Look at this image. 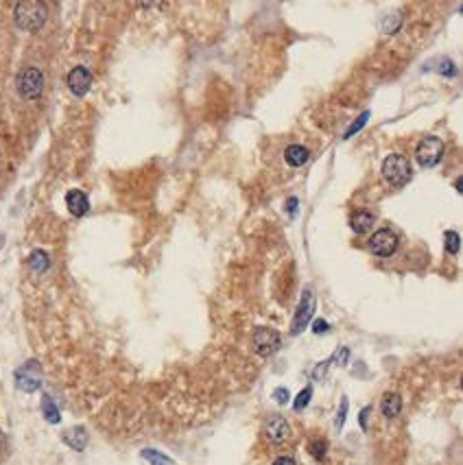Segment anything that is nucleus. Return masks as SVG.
Wrapping results in <instances>:
<instances>
[{
	"label": "nucleus",
	"mask_w": 463,
	"mask_h": 465,
	"mask_svg": "<svg viewBox=\"0 0 463 465\" xmlns=\"http://www.w3.org/2000/svg\"><path fill=\"white\" fill-rule=\"evenodd\" d=\"M48 18V7L40 0H27V3H18L14 9V20L18 24V29L35 33L44 27V22Z\"/></svg>",
	"instance_id": "obj_1"
},
{
	"label": "nucleus",
	"mask_w": 463,
	"mask_h": 465,
	"mask_svg": "<svg viewBox=\"0 0 463 465\" xmlns=\"http://www.w3.org/2000/svg\"><path fill=\"white\" fill-rule=\"evenodd\" d=\"M382 177L384 182L395 186V188H402L409 179H411V164L404 155L400 153H391L384 158L382 162Z\"/></svg>",
	"instance_id": "obj_2"
},
{
	"label": "nucleus",
	"mask_w": 463,
	"mask_h": 465,
	"mask_svg": "<svg viewBox=\"0 0 463 465\" xmlns=\"http://www.w3.org/2000/svg\"><path fill=\"white\" fill-rule=\"evenodd\" d=\"M42 90H44V74H42L40 68L29 66V68L20 70V74H18V92H20L22 99L33 101V99H37L42 94Z\"/></svg>",
	"instance_id": "obj_3"
},
{
	"label": "nucleus",
	"mask_w": 463,
	"mask_h": 465,
	"mask_svg": "<svg viewBox=\"0 0 463 465\" xmlns=\"http://www.w3.org/2000/svg\"><path fill=\"white\" fill-rule=\"evenodd\" d=\"M415 158L424 169H433V166H437L444 158V142L435 136L422 138L418 149H415Z\"/></svg>",
	"instance_id": "obj_4"
},
{
	"label": "nucleus",
	"mask_w": 463,
	"mask_h": 465,
	"mask_svg": "<svg viewBox=\"0 0 463 465\" xmlns=\"http://www.w3.org/2000/svg\"><path fill=\"white\" fill-rule=\"evenodd\" d=\"M251 345H254V352L258 356H271L280 350L282 337L274 328H256L254 337H251Z\"/></svg>",
	"instance_id": "obj_5"
},
{
	"label": "nucleus",
	"mask_w": 463,
	"mask_h": 465,
	"mask_svg": "<svg viewBox=\"0 0 463 465\" xmlns=\"http://www.w3.org/2000/svg\"><path fill=\"white\" fill-rule=\"evenodd\" d=\"M16 386L24 393H33L42 386V367L37 360H29L16 369Z\"/></svg>",
	"instance_id": "obj_6"
},
{
	"label": "nucleus",
	"mask_w": 463,
	"mask_h": 465,
	"mask_svg": "<svg viewBox=\"0 0 463 465\" xmlns=\"http://www.w3.org/2000/svg\"><path fill=\"white\" fill-rule=\"evenodd\" d=\"M313 313H315V295H313L311 289H306L304 295H302V300H300L298 313H295V317H293L291 334H300L308 324H311Z\"/></svg>",
	"instance_id": "obj_7"
},
{
	"label": "nucleus",
	"mask_w": 463,
	"mask_h": 465,
	"mask_svg": "<svg viewBox=\"0 0 463 465\" xmlns=\"http://www.w3.org/2000/svg\"><path fill=\"white\" fill-rule=\"evenodd\" d=\"M369 249L374 256L391 258L398 251V236L391 229H378L376 234L369 238Z\"/></svg>",
	"instance_id": "obj_8"
},
{
	"label": "nucleus",
	"mask_w": 463,
	"mask_h": 465,
	"mask_svg": "<svg viewBox=\"0 0 463 465\" xmlns=\"http://www.w3.org/2000/svg\"><path fill=\"white\" fill-rule=\"evenodd\" d=\"M265 435L271 444H285L291 437V424L282 415H274L265 424Z\"/></svg>",
	"instance_id": "obj_9"
},
{
	"label": "nucleus",
	"mask_w": 463,
	"mask_h": 465,
	"mask_svg": "<svg viewBox=\"0 0 463 465\" xmlns=\"http://www.w3.org/2000/svg\"><path fill=\"white\" fill-rule=\"evenodd\" d=\"M92 85V72L85 66H76L68 72V87L74 96H85Z\"/></svg>",
	"instance_id": "obj_10"
},
{
	"label": "nucleus",
	"mask_w": 463,
	"mask_h": 465,
	"mask_svg": "<svg viewBox=\"0 0 463 465\" xmlns=\"http://www.w3.org/2000/svg\"><path fill=\"white\" fill-rule=\"evenodd\" d=\"M66 205H68V210H70L72 216H83L90 210V201H88V197L83 195L81 190H68Z\"/></svg>",
	"instance_id": "obj_11"
},
{
	"label": "nucleus",
	"mask_w": 463,
	"mask_h": 465,
	"mask_svg": "<svg viewBox=\"0 0 463 465\" xmlns=\"http://www.w3.org/2000/svg\"><path fill=\"white\" fill-rule=\"evenodd\" d=\"M308 158H311V153H308V149L302 147V145H291L285 151V162L289 166H293V169H298V166H304L308 162Z\"/></svg>",
	"instance_id": "obj_12"
},
{
	"label": "nucleus",
	"mask_w": 463,
	"mask_h": 465,
	"mask_svg": "<svg viewBox=\"0 0 463 465\" xmlns=\"http://www.w3.org/2000/svg\"><path fill=\"white\" fill-rule=\"evenodd\" d=\"M380 411H382V415L389 417V420L398 417V415H400V411H402V397L398 393H387L382 397V402H380Z\"/></svg>",
	"instance_id": "obj_13"
},
{
	"label": "nucleus",
	"mask_w": 463,
	"mask_h": 465,
	"mask_svg": "<svg viewBox=\"0 0 463 465\" xmlns=\"http://www.w3.org/2000/svg\"><path fill=\"white\" fill-rule=\"evenodd\" d=\"M63 442H66L72 450L81 452L88 446V433H85V428H81V426H76V428H70L63 433Z\"/></svg>",
	"instance_id": "obj_14"
},
{
	"label": "nucleus",
	"mask_w": 463,
	"mask_h": 465,
	"mask_svg": "<svg viewBox=\"0 0 463 465\" xmlns=\"http://www.w3.org/2000/svg\"><path fill=\"white\" fill-rule=\"evenodd\" d=\"M374 214L371 212H367V210H358L356 214H352V218H350V227L356 231V234H365V231L374 225Z\"/></svg>",
	"instance_id": "obj_15"
},
{
	"label": "nucleus",
	"mask_w": 463,
	"mask_h": 465,
	"mask_svg": "<svg viewBox=\"0 0 463 465\" xmlns=\"http://www.w3.org/2000/svg\"><path fill=\"white\" fill-rule=\"evenodd\" d=\"M29 265H31V269H33V273H44V271L50 267L48 254H46V251H42V249L33 251V254H31V258H29Z\"/></svg>",
	"instance_id": "obj_16"
},
{
	"label": "nucleus",
	"mask_w": 463,
	"mask_h": 465,
	"mask_svg": "<svg viewBox=\"0 0 463 465\" xmlns=\"http://www.w3.org/2000/svg\"><path fill=\"white\" fill-rule=\"evenodd\" d=\"M42 413H44L46 422H50V424H59V420H61L59 409L55 406L53 400H50V395H44L42 397Z\"/></svg>",
	"instance_id": "obj_17"
},
{
	"label": "nucleus",
	"mask_w": 463,
	"mask_h": 465,
	"mask_svg": "<svg viewBox=\"0 0 463 465\" xmlns=\"http://www.w3.org/2000/svg\"><path fill=\"white\" fill-rule=\"evenodd\" d=\"M140 457H143L149 465H173V461L169 457L162 455V452H158V450H153V448L143 450L140 452Z\"/></svg>",
	"instance_id": "obj_18"
},
{
	"label": "nucleus",
	"mask_w": 463,
	"mask_h": 465,
	"mask_svg": "<svg viewBox=\"0 0 463 465\" xmlns=\"http://www.w3.org/2000/svg\"><path fill=\"white\" fill-rule=\"evenodd\" d=\"M444 245H446V251H448V254L457 256L459 249H461V238H459L457 231H453V229L444 231Z\"/></svg>",
	"instance_id": "obj_19"
},
{
	"label": "nucleus",
	"mask_w": 463,
	"mask_h": 465,
	"mask_svg": "<svg viewBox=\"0 0 463 465\" xmlns=\"http://www.w3.org/2000/svg\"><path fill=\"white\" fill-rule=\"evenodd\" d=\"M367 121H369V112H363V114L358 116V118L350 125V129H347V132H345V140H347V138H352L354 134L361 132V129L367 125Z\"/></svg>",
	"instance_id": "obj_20"
},
{
	"label": "nucleus",
	"mask_w": 463,
	"mask_h": 465,
	"mask_svg": "<svg viewBox=\"0 0 463 465\" xmlns=\"http://www.w3.org/2000/svg\"><path fill=\"white\" fill-rule=\"evenodd\" d=\"M311 395H313V389H311V386H306L304 391H300V395H298V400H295L293 409H295V411H302V409H306V406H308V402H311Z\"/></svg>",
	"instance_id": "obj_21"
},
{
	"label": "nucleus",
	"mask_w": 463,
	"mask_h": 465,
	"mask_svg": "<svg viewBox=\"0 0 463 465\" xmlns=\"http://www.w3.org/2000/svg\"><path fill=\"white\" fill-rule=\"evenodd\" d=\"M326 450H328V444L324 442V439H317V442L311 444V452H313V457L317 461H321V459L326 457Z\"/></svg>",
	"instance_id": "obj_22"
},
{
	"label": "nucleus",
	"mask_w": 463,
	"mask_h": 465,
	"mask_svg": "<svg viewBox=\"0 0 463 465\" xmlns=\"http://www.w3.org/2000/svg\"><path fill=\"white\" fill-rule=\"evenodd\" d=\"M274 400H276L278 404H282V406H285V404L289 402V400H291V395H289V389H285V386H278V389L274 391Z\"/></svg>",
	"instance_id": "obj_23"
},
{
	"label": "nucleus",
	"mask_w": 463,
	"mask_h": 465,
	"mask_svg": "<svg viewBox=\"0 0 463 465\" xmlns=\"http://www.w3.org/2000/svg\"><path fill=\"white\" fill-rule=\"evenodd\" d=\"M400 22H402L400 16H393V22L387 18V20L382 22V31H384V33H393V31H398V27H400Z\"/></svg>",
	"instance_id": "obj_24"
},
{
	"label": "nucleus",
	"mask_w": 463,
	"mask_h": 465,
	"mask_svg": "<svg viewBox=\"0 0 463 465\" xmlns=\"http://www.w3.org/2000/svg\"><path fill=\"white\" fill-rule=\"evenodd\" d=\"M347 356H350V350H347V347H341L339 352H334V354H332L330 363H339V365H345V363H347Z\"/></svg>",
	"instance_id": "obj_25"
},
{
	"label": "nucleus",
	"mask_w": 463,
	"mask_h": 465,
	"mask_svg": "<svg viewBox=\"0 0 463 465\" xmlns=\"http://www.w3.org/2000/svg\"><path fill=\"white\" fill-rule=\"evenodd\" d=\"M345 415H347V397H343L341 411H339V415H337V422H334V426H337L339 431L343 428V424H345Z\"/></svg>",
	"instance_id": "obj_26"
},
{
	"label": "nucleus",
	"mask_w": 463,
	"mask_h": 465,
	"mask_svg": "<svg viewBox=\"0 0 463 465\" xmlns=\"http://www.w3.org/2000/svg\"><path fill=\"white\" fill-rule=\"evenodd\" d=\"M313 332H315V334H324V332H328V321H326V319H317L315 324H313Z\"/></svg>",
	"instance_id": "obj_27"
},
{
	"label": "nucleus",
	"mask_w": 463,
	"mask_h": 465,
	"mask_svg": "<svg viewBox=\"0 0 463 465\" xmlns=\"http://www.w3.org/2000/svg\"><path fill=\"white\" fill-rule=\"evenodd\" d=\"M369 413H371V406H365L361 411V428L363 431H367V417H369Z\"/></svg>",
	"instance_id": "obj_28"
},
{
	"label": "nucleus",
	"mask_w": 463,
	"mask_h": 465,
	"mask_svg": "<svg viewBox=\"0 0 463 465\" xmlns=\"http://www.w3.org/2000/svg\"><path fill=\"white\" fill-rule=\"evenodd\" d=\"M274 465H295V459L293 457H278L274 461Z\"/></svg>",
	"instance_id": "obj_29"
},
{
	"label": "nucleus",
	"mask_w": 463,
	"mask_h": 465,
	"mask_svg": "<svg viewBox=\"0 0 463 465\" xmlns=\"http://www.w3.org/2000/svg\"><path fill=\"white\" fill-rule=\"evenodd\" d=\"M287 205H289V212H291V216H295V212H298V199L291 197V199L287 201Z\"/></svg>",
	"instance_id": "obj_30"
},
{
	"label": "nucleus",
	"mask_w": 463,
	"mask_h": 465,
	"mask_svg": "<svg viewBox=\"0 0 463 465\" xmlns=\"http://www.w3.org/2000/svg\"><path fill=\"white\" fill-rule=\"evenodd\" d=\"M5 446H7V439H5V433L0 431V455H3V450H5Z\"/></svg>",
	"instance_id": "obj_31"
},
{
	"label": "nucleus",
	"mask_w": 463,
	"mask_h": 465,
	"mask_svg": "<svg viewBox=\"0 0 463 465\" xmlns=\"http://www.w3.org/2000/svg\"><path fill=\"white\" fill-rule=\"evenodd\" d=\"M455 188H457V192H461V190H463V179H461V177H459L457 182H455Z\"/></svg>",
	"instance_id": "obj_32"
}]
</instances>
